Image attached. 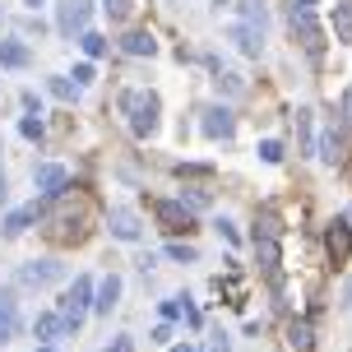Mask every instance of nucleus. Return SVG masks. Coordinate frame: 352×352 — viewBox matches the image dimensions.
<instances>
[{
	"label": "nucleus",
	"instance_id": "nucleus-29",
	"mask_svg": "<svg viewBox=\"0 0 352 352\" xmlns=\"http://www.w3.org/2000/svg\"><path fill=\"white\" fill-rule=\"evenodd\" d=\"M181 204L186 209H209V190H181Z\"/></svg>",
	"mask_w": 352,
	"mask_h": 352
},
{
	"label": "nucleus",
	"instance_id": "nucleus-16",
	"mask_svg": "<svg viewBox=\"0 0 352 352\" xmlns=\"http://www.w3.org/2000/svg\"><path fill=\"white\" fill-rule=\"evenodd\" d=\"M140 218H135V213L130 209H116L111 213V236H121V241H140Z\"/></svg>",
	"mask_w": 352,
	"mask_h": 352
},
{
	"label": "nucleus",
	"instance_id": "nucleus-14",
	"mask_svg": "<svg viewBox=\"0 0 352 352\" xmlns=\"http://www.w3.org/2000/svg\"><path fill=\"white\" fill-rule=\"evenodd\" d=\"M121 52H125V56H158V37L144 33V28H135V33H125Z\"/></svg>",
	"mask_w": 352,
	"mask_h": 352
},
{
	"label": "nucleus",
	"instance_id": "nucleus-40",
	"mask_svg": "<svg viewBox=\"0 0 352 352\" xmlns=\"http://www.w3.org/2000/svg\"><path fill=\"white\" fill-rule=\"evenodd\" d=\"M343 306H352V278L343 283Z\"/></svg>",
	"mask_w": 352,
	"mask_h": 352
},
{
	"label": "nucleus",
	"instance_id": "nucleus-1",
	"mask_svg": "<svg viewBox=\"0 0 352 352\" xmlns=\"http://www.w3.org/2000/svg\"><path fill=\"white\" fill-rule=\"evenodd\" d=\"M121 111L130 130H135V140H153L158 135V93H144V88H130L121 98Z\"/></svg>",
	"mask_w": 352,
	"mask_h": 352
},
{
	"label": "nucleus",
	"instance_id": "nucleus-26",
	"mask_svg": "<svg viewBox=\"0 0 352 352\" xmlns=\"http://www.w3.org/2000/svg\"><path fill=\"white\" fill-rule=\"evenodd\" d=\"M79 47H84L88 56H102L107 52V37L102 33H84V37H79Z\"/></svg>",
	"mask_w": 352,
	"mask_h": 352
},
{
	"label": "nucleus",
	"instance_id": "nucleus-22",
	"mask_svg": "<svg viewBox=\"0 0 352 352\" xmlns=\"http://www.w3.org/2000/svg\"><path fill=\"white\" fill-rule=\"evenodd\" d=\"M0 65H10V70L28 65V47H19V42H0Z\"/></svg>",
	"mask_w": 352,
	"mask_h": 352
},
{
	"label": "nucleus",
	"instance_id": "nucleus-33",
	"mask_svg": "<svg viewBox=\"0 0 352 352\" xmlns=\"http://www.w3.org/2000/svg\"><path fill=\"white\" fill-rule=\"evenodd\" d=\"M181 311H186V297H172V301H162V316H167V320H176Z\"/></svg>",
	"mask_w": 352,
	"mask_h": 352
},
{
	"label": "nucleus",
	"instance_id": "nucleus-32",
	"mask_svg": "<svg viewBox=\"0 0 352 352\" xmlns=\"http://www.w3.org/2000/svg\"><path fill=\"white\" fill-rule=\"evenodd\" d=\"M213 228H218V236H228V241H232V246H236V241H241V232H236V228H232V223H228V218H218V223H213Z\"/></svg>",
	"mask_w": 352,
	"mask_h": 352
},
{
	"label": "nucleus",
	"instance_id": "nucleus-43",
	"mask_svg": "<svg viewBox=\"0 0 352 352\" xmlns=\"http://www.w3.org/2000/svg\"><path fill=\"white\" fill-rule=\"evenodd\" d=\"M28 5H42V0H28Z\"/></svg>",
	"mask_w": 352,
	"mask_h": 352
},
{
	"label": "nucleus",
	"instance_id": "nucleus-23",
	"mask_svg": "<svg viewBox=\"0 0 352 352\" xmlns=\"http://www.w3.org/2000/svg\"><path fill=\"white\" fill-rule=\"evenodd\" d=\"M334 33H338V42H352V5L348 0L334 5Z\"/></svg>",
	"mask_w": 352,
	"mask_h": 352
},
{
	"label": "nucleus",
	"instance_id": "nucleus-19",
	"mask_svg": "<svg viewBox=\"0 0 352 352\" xmlns=\"http://www.w3.org/2000/svg\"><path fill=\"white\" fill-rule=\"evenodd\" d=\"M33 334L42 338V343H56V338L65 334V320H60V316H37V324H33Z\"/></svg>",
	"mask_w": 352,
	"mask_h": 352
},
{
	"label": "nucleus",
	"instance_id": "nucleus-41",
	"mask_svg": "<svg viewBox=\"0 0 352 352\" xmlns=\"http://www.w3.org/2000/svg\"><path fill=\"white\" fill-rule=\"evenodd\" d=\"M172 352H195V348H190V343H176V348H172Z\"/></svg>",
	"mask_w": 352,
	"mask_h": 352
},
{
	"label": "nucleus",
	"instance_id": "nucleus-13",
	"mask_svg": "<svg viewBox=\"0 0 352 352\" xmlns=\"http://www.w3.org/2000/svg\"><path fill=\"white\" fill-rule=\"evenodd\" d=\"M255 255H260V269L278 283V236H255Z\"/></svg>",
	"mask_w": 352,
	"mask_h": 352
},
{
	"label": "nucleus",
	"instance_id": "nucleus-7",
	"mask_svg": "<svg viewBox=\"0 0 352 352\" xmlns=\"http://www.w3.org/2000/svg\"><path fill=\"white\" fill-rule=\"evenodd\" d=\"M324 250H329V260H334V264L352 260V228H348V223H329V232H324Z\"/></svg>",
	"mask_w": 352,
	"mask_h": 352
},
{
	"label": "nucleus",
	"instance_id": "nucleus-35",
	"mask_svg": "<svg viewBox=\"0 0 352 352\" xmlns=\"http://www.w3.org/2000/svg\"><path fill=\"white\" fill-rule=\"evenodd\" d=\"M213 352H232V343H228V334H223V329H213Z\"/></svg>",
	"mask_w": 352,
	"mask_h": 352
},
{
	"label": "nucleus",
	"instance_id": "nucleus-3",
	"mask_svg": "<svg viewBox=\"0 0 352 352\" xmlns=\"http://www.w3.org/2000/svg\"><path fill=\"white\" fill-rule=\"evenodd\" d=\"M88 301H93V283H88V278H74L70 292L60 297V320H65V329H79V320H84Z\"/></svg>",
	"mask_w": 352,
	"mask_h": 352
},
{
	"label": "nucleus",
	"instance_id": "nucleus-9",
	"mask_svg": "<svg viewBox=\"0 0 352 352\" xmlns=\"http://www.w3.org/2000/svg\"><path fill=\"white\" fill-rule=\"evenodd\" d=\"M232 130H236V116H232L228 107H209L204 111V135L209 140H232Z\"/></svg>",
	"mask_w": 352,
	"mask_h": 352
},
{
	"label": "nucleus",
	"instance_id": "nucleus-39",
	"mask_svg": "<svg viewBox=\"0 0 352 352\" xmlns=\"http://www.w3.org/2000/svg\"><path fill=\"white\" fill-rule=\"evenodd\" d=\"M287 10H316V0H287Z\"/></svg>",
	"mask_w": 352,
	"mask_h": 352
},
{
	"label": "nucleus",
	"instance_id": "nucleus-38",
	"mask_svg": "<svg viewBox=\"0 0 352 352\" xmlns=\"http://www.w3.org/2000/svg\"><path fill=\"white\" fill-rule=\"evenodd\" d=\"M107 352H130V338H111V343H107Z\"/></svg>",
	"mask_w": 352,
	"mask_h": 352
},
{
	"label": "nucleus",
	"instance_id": "nucleus-15",
	"mask_svg": "<svg viewBox=\"0 0 352 352\" xmlns=\"http://www.w3.org/2000/svg\"><path fill=\"white\" fill-rule=\"evenodd\" d=\"M228 37H232V42H236L246 56H260V52H264V33H255V28H246V23H232Z\"/></svg>",
	"mask_w": 352,
	"mask_h": 352
},
{
	"label": "nucleus",
	"instance_id": "nucleus-2",
	"mask_svg": "<svg viewBox=\"0 0 352 352\" xmlns=\"http://www.w3.org/2000/svg\"><path fill=\"white\" fill-rule=\"evenodd\" d=\"M287 23H292V37L301 42V52H306V56H320L324 33H320L316 14H311V10H287Z\"/></svg>",
	"mask_w": 352,
	"mask_h": 352
},
{
	"label": "nucleus",
	"instance_id": "nucleus-30",
	"mask_svg": "<svg viewBox=\"0 0 352 352\" xmlns=\"http://www.w3.org/2000/svg\"><path fill=\"white\" fill-rule=\"evenodd\" d=\"M47 88H52L56 98H65V102H74V93H79V84H70V79H52Z\"/></svg>",
	"mask_w": 352,
	"mask_h": 352
},
{
	"label": "nucleus",
	"instance_id": "nucleus-20",
	"mask_svg": "<svg viewBox=\"0 0 352 352\" xmlns=\"http://www.w3.org/2000/svg\"><path fill=\"white\" fill-rule=\"evenodd\" d=\"M241 23H246V28H255V33H264V28H269V14H264L260 0H246V5H241Z\"/></svg>",
	"mask_w": 352,
	"mask_h": 352
},
{
	"label": "nucleus",
	"instance_id": "nucleus-37",
	"mask_svg": "<svg viewBox=\"0 0 352 352\" xmlns=\"http://www.w3.org/2000/svg\"><path fill=\"white\" fill-rule=\"evenodd\" d=\"M153 343H172V324H158L153 329Z\"/></svg>",
	"mask_w": 352,
	"mask_h": 352
},
{
	"label": "nucleus",
	"instance_id": "nucleus-25",
	"mask_svg": "<svg viewBox=\"0 0 352 352\" xmlns=\"http://www.w3.org/2000/svg\"><path fill=\"white\" fill-rule=\"evenodd\" d=\"M102 10H107V14H111V23H125V19L135 14V0H107Z\"/></svg>",
	"mask_w": 352,
	"mask_h": 352
},
{
	"label": "nucleus",
	"instance_id": "nucleus-5",
	"mask_svg": "<svg viewBox=\"0 0 352 352\" xmlns=\"http://www.w3.org/2000/svg\"><path fill=\"white\" fill-rule=\"evenodd\" d=\"M33 181H37V190L47 195V199H56V195L70 190V172H65V167H56V162H42V167L33 172Z\"/></svg>",
	"mask_w": 352,
	"mask_h": 352
},
{
	"label": "nucleus",
	"instance_id": "nucleus-4",
	"mask_svg": "<svg viewBox=\"0 0 352 352\" xmlns=\"http://www.w3.org/2000/svg\"><path fill=\"white\" fill-rule=\"evenodd\" d=\"M60 274H65V264H56V260H28L19 269V283L23 287H52Z\"/></svg>",
	"mask_w": 352,
	"mask_h": 352
},
{
	"label": "nucleus",
	"instance_id": "nucleus-31",
	"mask_svg": "<svg viewBox=\"0 0 352 352\" xmlns=\"http://www.w3.org/2000/svg\"><path fill=\"white\" fill-rule=\"evenodd\" d=\"M255 153H260L264 162H283V144H278V140H264L260 148H255Z\"/></svg>",
	"mask_w": 352,
	"mask_h": 352
},
{
	"label": "nucleus",
	"instance_id": "nucleus-8",
	"mask_svg": "<svg viewBox=\"0 0 352 352\" xmlns=\"http://www.w3.org/2000/svg\"><path fill=\"white\" fill-rule=\"evenodd\" d=\"M19 334V297L10 287H0V343H10Z\"/></svg>",
	"mask_w": 352,
	"mask_h": 352
},
{
	"label": "nucleus",
	"instance_id": "nucleus-11",
	"mask_svg": "<svg viewBox=\"0 0 352 352\" xmlns=\"http://www.w3.org/2000/svg\"><path fill=\"white\" fill-rule=\"evenodd\" d=\"M287 348L311 352L316 348V324H311V320H287Z\"/></svg>",
	"mask_w": 352,
	"mask_h": 352
},
{
	"label": "nucleus",
	"instance_id": "nucleus-6",
	"mask_svg": "<svg viewBox=\"0 0 352 352\" xmlns=\"http://www.w3.org/2000/svg\"><path fill=\"white\" fill-rule=\"evenodd\" d=\"M153 213H158L162 232H190L195 228L190 209H186V204H172V199H158V204H153Z\"/></svg>",
	"mask_w": 352,
	"mask_h": 352
},
{
	"label": "nucleus",
	"instance_id": "nucleus-24",
	"mask_svg": "<svg viewBox=\"0 0 352 352\" xmlns=\"http://www.w3.org/2000/svg\"><path fill=\"white\" fill-rule=\"evenodd\" d=\"M278 213L274 209H264V213H255V236H278Z\"/></svg>",
	"mask_w": 352,
	"mask_h": 352
},
{
	"label": "nucleus",
	"instance_id": "nucleus-21",
	"mask_svg": "<svg viewBox=\"0 0 352 352\" xmlns=\"http://www.w3.org/2000/svg\"><path fill=\"white\" fill-rule=\"evenodd\" d=\"M213 84H218V93H228V98H241V93H246V79H241L236 70H218Z\"/></svg>",
	"mask_w": 352,
	"mask_h": 352
},
{
	"label": "nucleus",
	"instance_id": "nucleus-34",
	"mask_svg": "<svg viewBox=\"0 0 352 352\" xmlns=\"http://www.w3.org/2000/svg\"><path fill=\"white\" fill-rule=\"evenodd\" d=\"M23 135H28V140H42V121H37V116H23Z\"/></svg>",
	"mask_w": 352,
	"mask_h": 352
},
{
	"label": "nucleus",
	"instance_id": "nucleus-42",
	"mask_svg": "<svg viewBox=\"0 0 352 352\" xmlns=\"http://www.w3.org/2000/svg\"><path fill=\"white\" fill-rule=\"evenodd\" d=\"M37 352H52V343H42V348H37Z\"/></svg>",
	"mask_w": 352,
	"mask_h": 352
},
{
	"label": "nucleus",
	"instance_id": "nucleus-17",
	"mask_svg": "<svg viewBox=\"0 0 352 352\" xmlns=\"http://www.w3.org/2000/svg\"><path fill=\"white\" fill-rule=\"evenodd\" d=\"M116 297H121V278H116V274H107L102 287H98V301H93V311H98V316H111Z\"/></svg>",
	"mask_w": 352,
	"mask_h": 352
},
{
	"label": "nucleus",
	"instance_id": "nucleus-10",
	"mask_svg": "<svg viewBox=\"0 0 352 352\" xmlns=\"http://www.w3.org/2000/svg\"><path fill=\"white\" fill-rule=\"evenodd\" d=\"M56 23H60V33H84L88 28V0H65Z\"/></svg>",
	"mask_w": 352,
	"mask_h": 352
},
{
	"label": "nucleus",
	"instance_id": "nucleus-36",
	"mask_svg": "<svg viewBox=\"0 0 352 352\" xmlns=\"http://www.w3.org/2000/svg\"><path fill=\"white\" fill-rule=\"evenodd\" d=\"M343 125H348V130H352V88H348V93H343Z\"/></svg>",
	"mask_w": 352,
	"mask_h": 352
},
{
	"label": "nucleus",
	"instance_id": "nucleus-28",
	"mask_svg": "<svg viewBox=\"0 0 352 352\" xmlns=\"http://www.w3.org/2000/svg\"><path fill=\"white\" fill-rule=\"evenodd\" d=\"M297 135H301V148L311 153L316 144H311V111H297Z\"/></svg>",
	"mask_w": 352,
	"mask_h": 352
},
{
	"label": "nucleus",
	"instance_id": "nucleus-12",
	"mask_svg": "<svg viewBox=\"0 0 352 352\" xmlns=\"http://www.w3.org/2000/svg\"><path fill=\"white\" fill-rule=\"evenodd\" d=\"M37 218H42V204H28V209H14L10 218H5V228H0V232H5V236H23V232L33 228Z\"/></svg>",
	"mask_w": 352,
	"mask_h": 352
},
{
	"label": "nucleus",
	"instance_id": "nucleus-18",
	"mask_svg": "<svg viewBox=\"0 0 352 352\" xmlns=\"http://www.w3.org/2000/svg\"><path fill=\"white\" fill-rule=\"evenodd\" d=\"M316 153H320V158H324V162H343V158H348V153H343V135H338L334 125H329V130H324V135H320Z\"/></svg>",
	"mask_w": 352,
	"mask_h": 352
},
{
	"label": "nucleus",
	"instance_id": "nucleus-27",
	"mask_svg": "<svg viewBox=\"0 0 352 352\" xmlns=\"http://www.w3.org/2000/svg\"><path fill=\"white\" fill-rule=\"evenodd\" d=\"M167 255H172V260H181V264L199 260V250H195V246H186V241H172V246H167Z\"/></svg>",
	"mask_w": 352,
	"mask_h": 352
}]
</instances>
